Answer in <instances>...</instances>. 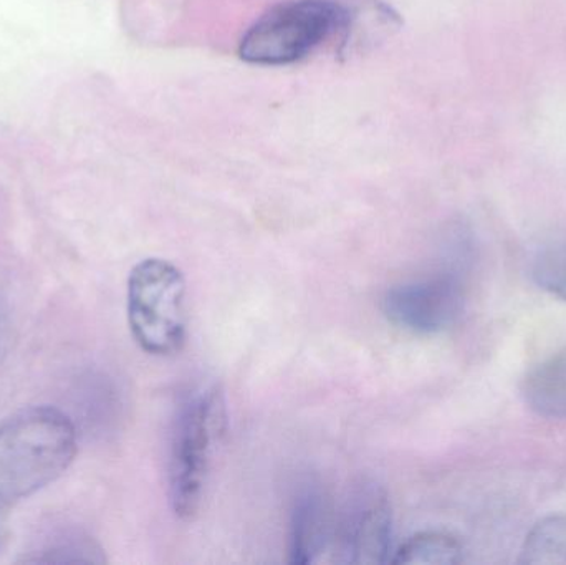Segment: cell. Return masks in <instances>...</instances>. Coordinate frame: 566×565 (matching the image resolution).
I'll return each instance as SVG.
<instances>
[{"label": "cell", "mask_w": 566, "mask_h": 565, "mask_svg": "<svg viewBox=\"0 0 566 565\" xmlns=\"http://www.w3.org/2000/svg\"><path fill=\"white\" fill-rule=\"evenodd\" d=\"M128 324L136 344L149 355L169 357L186 342V279L165 259H145L129 272Z\"/></svg>", "instance_id": "cell-2"}, {"label": "cell", "mask_w": 566, "mask_h": 565, "mask_svg": "<svg viewBox=\"0 0 566 565\" xmlns=\"http://www.w3.org/2000/svg\"><path fill=\"white\" fill-rule=\"evenodd\" d=\"M382 312L405 331L439 334L458 324L464 312V295L452 278L409 282L386 292Z\"/></svg>", "instance_id": "cell-6"}, {"label": "cell", "mask_w": 566, "mask_h": 565, "mask_svg": "<svg viewBox=\"0 0 566 565\" xmlns=\"http://www.w3.org/2000/svg\"><path fill=\"white\" fill-rule=\"evenodd\" d=\"M336 523L329 503L316 488L303 491L295 503L292 523V563H319V557L335 546Z\"/></svg>", "instance_id": "cell-7"}, {"label": "cell", "mask_w": 566, "mask_h": 565, "mask_svg": "<svg viewBox=\"0 0 566 565\" xmlns=\"http://www.w3.org/2000/svg\"><path fill=\"white\" fill-rule=\"evenodd\" d=\"M535 284L566 302V245L545 249L532 264Z\"/></svg>", "instance_id": "cell-11"}, {"label": "cell", "mask_w": 566, "mask_h": 565, "mask_svg": "<svg viewBox=\"0 0 566 565\" xmlns=\"http://www.w3.org/2000/svg\"><path fill=\"white\" fill-rule=\"evenodd\" d=\"M76 451L75 423L59 408H23L0 421V511L59 480Z\"/></svg>", "instance_id": "cell-1"}, {"label": "cell", "mask_w": 566, "mask_h": 565, "mask_svg": "<svg viewBox=\"0 0 566 565\" xmlns=\"http://www.w3.org/2000/svg\"><path fill=\"white\" fill-rule=\"evenodd\" d=\"M521 391L535 414L566 420V347L528 370Z\"/></svg>", "instance_id": "cell-8"}, {"label": "cell", "mask_w": 566, "mask_h": 565, "mask_svg": "<svg viewBox=\"0 0 566 565\" xmlns=\"http://www.w3.org/2000/svg\"><path fill=\"white\" fill-rule=\"evenodd\" d=\"M348 23V12L332 0H292L269 10L245 33L241 56L255 65H286L312 52Z\"/></svg>", "instance_id": "cell-4"}, {"label": "cell", "mask_w": 566, "mask_h": 565, "mask_svg": "<svg viewBox=\"0 0 566 565\" xmlns=\"http://www.w3.org/2000/svg\"><path fill=\"white\" fill-rule=\"evenodd\" d=\"M224 400L218 388L199 391L182 407L169 471L172 510L181 520H192L201 508L209 467L224 430Z\"/></svg>", "instance_id": "cell-3"}, {"label": "cell", "mask_w": 566, "mask_h": 565, "mask_svg": "<svg viewBox=\"0 0 566 565\" xmlns=\"http://www.w3.org/2000/svg\"><path fill=\"white\" fill-rule=\"evenodd\" d=\"M462 563V546L454 536L426 531L409 537L395 553V565H455Z\"/></svg>", "instance_id": "cell-9"}, {"label": "cell", "mask_w": 566, "mask_h": 565, "mask_svg": "<svg viewBox=\"0 0 566 565\" xmlns=\"http://www.w3.org/2000/svg\"><path fill=\"white\" fill-rule=\"evenodd\" d=\"M392 511L388 494L375 483H363L346 501L336 523L335 546L342 563L379 565L391 553Z\"/></svg>", "instance_id": "cell-5"}, {"label": "cell", "mask_w": 566, "mask_h": 565, "mask_svg": "<svg viewBox=\"0 0 566 565\" xmlns=\"http://www.w3.org/2000/svg\"><path fill=\"white\" fill-rule=\"evenodd\" d=\"M522 564H566V516L545 517L535 524L522 547Z\"/></svg>", "instance_id": "cell-10"}]
</instances>
